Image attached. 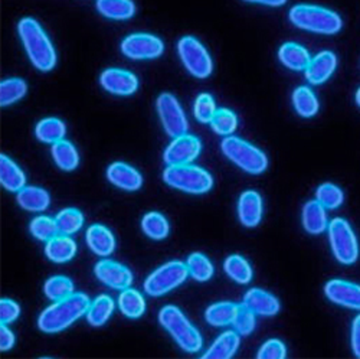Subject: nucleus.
I'll return each mask as SVG.
<instances>
[{
  "mask_svg": "<svg viewBox=\"0 0 360 359\" xmlns=\"http://www.w3.org/2000/svg\"><path fill=\"white\" fill-rule=\"evenodd\" d=\"M18 32L32 65L42 71H52L56 65V52L41 23L32 18H23L18 25Z\"/></svg>",
  "mask_w": 360,
  "mask_h": 359,
  "instance_id": "nucleus-1",
  "label": "nucleus"
},
{
  "mask_svg": "<svg viewBox=\"0 0 360 359\" xmlns=\"http://www.w3.org/2000/svg\"><path fill=\"white\" fill-rule=\"evenodd\" d=\"M89 298L84 293H72L46 308L38 319V327L44 334H58L70 327L89 309Z\"/></svg>",
  "mask_w": 360,
  "mask_h": 359,
  "instance_id": "nucleus-2",
  "label": "nucleus"
},
{
  "mask_svg": "<svg viewBox=\"0 0 360 359\" xmlns=\"http://www.w3.org/2000/svg\"><path fill=\"white\" fill-rule=\"evenodd\" d=\"M290 20L300 29L321 35H335L343 26V20L336 12L317 5L292 6Z\"/></svg>",
  "mask_w": 360,
  "mask_h": 359,
  "instance_id": "nucleus-3",
  "label": "nucleus"
},
{
  "mask_svg": "<svg viewBox=\"0 0 360 359\" xmlns=\"http://www.w3.org/2000/svg\"><path fill=\"white\" fill-rule=\"evenodd\" d=\"M159 322L185 352L195 353L200 351L202 335L179 308L173 305L165 306L159 312Z\"/></svg>",
  "mask_w": 360,
  "mask_h": 359,
  "instance_id": "nucleus-4",
  "label": "nucleus"
},
{
  "mask_svg": "<svg viewBox=\"0 0 360 359\" xmlns=\"http://www.w3.org/2000/svg\"><path fill=\"white\" fill-rule=\"evenodd\" d=\"M163 181L182 192L202 195L212 189L214 177L207 170L195 165L167 166L163 172Z\"/></svg>",
  "mask_w": 360,
  "mask_h": 359,
  "instance_id": "nucleus-5",
  "label": "nucleus"
},
{
  "mask_svg": "<svg viewBox=\"0 0 360 359\" xmlns=\"http://www.w3.org/2000/svg\"><path fill=\"white\" fill-rule=\"evenodd\" d=\"M221 149L224 155L238 168L251 175L262 173L268 166V159L259 149L243 139L228 136L222 140Z\"/></svg>",
  "mask_w": 360,
  "mask_h": 359,
  "instance_id": "nucleus-6",
  "label": "nucleus"
},
{
  "mask_svg": "<svg viewBox=\"0 0 360 359\" xmlns=\"http://www.w3.org/2000/svg\"><path fill=\"white\" fill-rule=\"evenodd\" d=\"M189 276V268L182 261H169L160 265L144 282V291L148 296H163L182 284Z\"/></svg>",
  "mask_w": 360,
  "mask_h": 359,
  "instance_id": "nucleus-7",
  "label": "nucleus"
},
{
  "mask_svg": "<svg viewBox=\"0 0 360 359\" xmlns=\"http://www.w3.org/2000/svg\"><path fill=\"white\" fill-rule=\"evenodd\" d=\"M177 52L180 59L195 78H207L214 71L212 58L207 49L193 37H184L177 44Z\"/></svg>",
  "mask_w": 360,
  "mask_h": 359,
  "instance_id": "nucleus-8",
  "label": "nucleus"
},
{
  "mask_svg": "<svg viewBox=\"0 0 360 359\" xmlns=\"http://www.w3.org/2000/svg\"><path fill=\"white\" fill-rule=\"evenodd\" d=\"M328 238L333 254L345 265L353 264L359 257L357 238L350 224L343 218H335L328 224Z\"/></svg>",
  "mask_w": 360,
  "mask_h": 359,
  "instance_id": "nucleus-9",
  "label": "nucleus"
},
{
  "mask_svg": "<svg viewBox=\"0 0 360 359\" xmlns=\"http://www.w3.org/2000/svg\"><path fill=\"white\" fill-rule=\"evenodd\" d=\"M158 114L165 132L172 137H179L188 132V118L179 100L170 93H162L156 101Z\"/></svg>",
  "mask_w": 360,
  "mask_h": 359,
  "instance_id": "nucleus-10",
  "label": "nucleus"
},
{
  "mask_svg": "<svg viewBox=\"0 0 360 359\" xmlns=\"http://www.w3.org/2000/svg\"><path fill=\"white\" fill-rule=\"evenodd\" d=\"M163 51V41L152 34H131L122 42V52L134 61L159 58Z\"/></svg>",
  "mask_w": 360,
  "mask_h": 359,
  "instance_id": "nucleus-11",
  "label": "nucleus"
},
{
  "mask_svg": "<svg viewBox=\"0 0 360 359\" xmlns=\"http://www.w3.org/2000/svg\"><path fill=\"white\" fill-rule=\"evenodd\" d=\"M202 143L196 136L182 134L174 137L165 151V163L167 166L191 165L200 153Z\"/></svg>",
  "mask_w": 360,
  "mask_h": 359,
  "instance_id": "nucleus-12",
  "label": "nucleus"
},
{
  "mask_svg": "<svg viewBox=\"0 0 360 359\" xmlns=\"http://www.w3.org/2000/svg\"><path fill=\"white\" fill-rule=\"evenodd\" d=\"M94 272L97 279L111 289L124 290L129 289L133 283V273L130 272V268L112 260L98 261Z\"/></svg>",
  "mask_w": 360,
  "mask_h": 359,
  "instance_id": "nucleus-13",
  "label": "nucleus"
},
{
  "mask_svg": "<svg viewBox=\"0 0 360 359\" xmlns=\"http://www.w3.org/2000/svg\"><path fill=\"white\" fill-rule=\"evenodd\" d=\"M100 84L105 92L122 97L134 94L139 88L137 77L130 71L120 68L104 70L100 77Z\"/></svg>",
  "mask_w": 360,
  "mask_h": 359,
  "instance_id": "nucleus-14",
  "label": "nucleus"
},
{
  "mask_svg": "<svg viewBox=\"0 0 360 359\" xmlns=\"http://www.w3.org/2000/svg\"><path fill=\"white\" fill-rule=\"evenodd\" d=\"M324 293L336 305L360 310V286L346 280H330L324 286Z\"/></svg>",
  "mask_w": 360,
  "mask_h": 359,
  "instance_id": "nucleus-15",
  "label": "nucleus"
},
{
  "mask_svg": "<svg viewBox=\"0 0 360 359\" xmlns=\"http://www.w3.org/2000/svg\"><path fill=\"white\" fill-rule=\"evenodd\" d=\"M107 179L117 188L129 192L137 191L143 185V177L140 172L124 162L111 163L107 169Z\"/></svg>",
  "mask_w": 360,
  "mask_h": 359,
  "instance_id": "nucleus-16",
  "label": "nucleus"
},
{
  "mask_svg": "<svg viewBox=\"0 0 360 359\" xmlns=\"http://www.w3.org/2000/svg\"><path fill=\"white\" fill-rule=\"evenodd\" d=\"M336 67L338 56L332 51H321L311 58L309 67L306 68V78L310 81V84L320 85L332 77Z\"/></svg>",
  "mask_w": 360,
  "mask_h": 359,
  "instance_id": "nucleus-17",
  "label": "nucleus"
},
{
  "mask_svg": "<svg viewBox=\"0 0 360 359\" xmlns=\"http://www.w3.org/2000/svg\"><path fill=\"white\" fill-rule=\"evenodd\" d=\"M238 217L247 228H255L262 218V198L255 191H245L238 201Z\"/></svg>",
  "mask_w": 360,
  "mask_h": 359,
  "instance_id": "nucleus-18",
  "label": "nucleus"
},
{
  "mask_svg": "<svg viewBox=\"0 0 360 359\" xmlns=\"http://www.w3.org/2000/svg\"><path fill=\"white\" fill-rule=\"evenodd\" d=\"M243 305L259 316H276L280 312L278 298L262 289L248 290L244 294Z\"/></svg>",
  "mask_w": 360,
  "mask_h": 359,
  "instance_id": "nucleus-19",
  "label": "nucleus"
},
{
  "mask_svg": "<svg viewBox=\"0 0 360 359\" xmlns=\"http://www.w3.org/2000/svg\"><path fill=\"white\" fill-rule=\"evenodd\" d=\"M86 244L94 254L107 257L115 250V238L107 227L94 224L86 229Z\"/></svg>",
  "mask_w": 360,
  "mask_h": 359,
  "instance_id": "nucleus-20",
  "label": "nucleus"
},
{
  "mask_svg": "<svg viewBox=\"0 0 360 359\" xmlns=\"http://www.w3.org/2000/svg\"><path fill=\"white\" fill-rule=\"evenodd\" d=\"M77 253V244L70 235L59 234L46 241L45 254L46 257L56 264H63L74 258Z\"/></svg>",
  "mask_w": 360,
  "mask_h": 359,
  "instance_id": "nucleus-21",
  "label": "nucleus"
},
{
  "mask_svg": "<svg viewBox=\"0 0 360 359\" xmlns=\"http://www.w3.org/2000/svg\"><path fill=\"white\" fill-rule=\"evenodd\" d=\"M278 58L284 67L292 71H303L309 67L311 58L309 51L294 42L284 44L278 51Z\"/></svg>",
  "mask_w": 360,
  "mask_h": 359,
  "instance_id": "nucleus-22",
  "label": "nucleus"
},
{
  "mask_svg": "<svg viewBox=\"0 0 360 359\" xmlns=\"http://www.w3.org/2000/svg\"><path fill=\"white\" fill-rule=\"evenodd\" d=\"M0 182L9 192H19L26 187V176L23 170L8 156H0Z\"/></svg>",
  "mask_w": 360,
  "mask_h": 359,
  "instance_id": "nucleus-23",
  "label": "nucleus"
},
{
  "mask_svg": "<svg viewBox=\"0 0 360 359\" xmlns=\"http://www.w3.org/2000/svg\"><path fill=\"white\" fill-rule=\"evenodd\" d=\"M16 201L29 213H42L48 209L51 203V196L44 188L38 187H25L16 195Z\"/></svg>",
  "mask_w": 360,
  "mask_h": 359,
  "instance_id": "nucleus-24",
  "label": "nucleus"
},
{
  "mask_svg": "<svg viewBox=\"0 0 360 359\" xmlns=\"http://www.w3.org/2000/svg\"><path fill=\"white\" fill-rule=\"evenodd\" d=\"M303 227L309 234L317 235L327 229L326 208L316 199L310 201L303 208Z\"/></svg>",
  "mask_w": 360,
  "mask_h": 359,
  "instance_id": "nucleus-25",
  "label": "nucleus"
},
{
  "mask_svg": "<svg viewBox=\"0 0 360 359\" xmlns=\"http://www.w3.org/2000/svg\"><path fill=\"white\" fill-rule=\"evenodd\" d=\"M239 335L233 331H226L214 342V345L209 348L202 358L205 359H229L232 358L239 346Z\"/></svg>",
  "mask_w": 360,
  "mask_h": 359,
  "instance_id": "nucleus-26",
  "label": "nucleus"
},
{
  "mask_svg": "<svg viewBox=\"0 0 360 359\" xmlns=\"http://www.w3.org/2000/svg\"><path fill=\"white\" fill-rule=\"evenodd\" d=\"M51 153L56 166L65 172H72L79 165V155H78L77 147L65 139L58 143H53Z\"/></svg>",
  "mask_w": 360,
  "mask_h": 359,
  "instance_id": "nucleus-27",
  "label": "nucleus"
},
{
  "mask_svg": "<svg viewBox=\"0 0 360 359\" xmlns=\"http://www.w3.org/2000/svg\"><path fill=\"white\" fill-rule=\"evenodd\" d=\"M96 6L103 16L112 20H127L136 13L133 0H97Z\"/></svg>",
  "mask_w": 360,
  "mask_h": 359,
  "instance_id": "nucleus-28",
  "label": "nucleus"
},
{
  "mask_svg": "<svg viewBox=\"0 0 360 359\" xmlns=\"http://www.w3.org/2000/svg\"><path fill=\"white\" fill-rule=\"evenodd\" d=\"M65 133H67V127L64 122L56 117H48L41 120L35 129V134L38 140L48 144H53L64 140Z\"/></svg>",
  "mask_w": 360,
  "mask_h": 359,
  "instance_id": "nucleus-29",
  "label": "nucleus"
},
{
  "mask_svg": "<svg viewBox=\"0 0 360 359\" xmlns=\"http://www.w3.org/2000/svg\"><path fill=\"white\" fill-rule=\"evenodd\" d=\"M239 305H235L232 302H219L215 305H211L205 312V319L209 325L221 327L232 325L235 320V316L238 313Z\"/></svg>",
  "mask_w": 360,
  "mask_h": 359,
  "instance_id": "nucleus-30",
  "label": "nucleus"
},
{
  "mask_svg": "<svg viewBox=\"0 0 360 359\" xmlns=\"http://www.w3.org/2000/svg\"><path fill=\"white\" fill-rule=\"evenodd\" d=\"M118 308L124 316L137 319L146 312L144 297L136 289H124L118 296Z\"/></svg>",
  "mask_w": 360,
  "mask_h": 359,
  "instance_id": "nucleus-31",
  "label": "nucleus"
},
{
  "mask_svg": "<svg viewBox=\"0 0 360 359\" xmlns=\"http://www.w3.org/2000/svg\"><path fill=\"white\" fill-rule=\"evenodd\" d=\"M112 312H114L112 298L107 294H100L96 301L89 305V309L86 312V320L91 326L100 327L107 323Z\"/></svg>",
  "mask_w": 360,
  "mask_h": 359,
  "instance_id": "nucleus-32",
  "label": "nucleus"
},
{
  "mask_svg": "<svg viewBox=\"0 0 360 359\" xmlns=\"http://www.w3.org/2000/svg\"><path fill=\"white\" fill-rule=\"evenodd\" d=\"M292 104L295 111L306 118H310L319 111V100L311 89L306 85H302L294 89L292 93Z\"/></svg>",
  "mask_w": 360,
  "mask_h": 359,
  "instance_id": "nucleus-33",
  "label": "nucleus"
},
{
  "mask_svg": "<svg viewBox=\"0 0 360 359\" xmlns=\"http://www.w3.org/2000/svg\"><path fill=\"white\" fill-rule=\"evenodd\" d=\"M224 270L228 277L239 284H248L252 279V268L250 263L239 254H232L225 260Z\"/></svg>",
  "mask_w": 360,
  "mask_h": 359,
  "instance_id": "nucleus-34",
  "label": "nucleus"
},
{
  "mask_svg": "<svg viewBox=\"0 0 360 359\" xmlns=\"http://www.w3.org/2000/svg\"><path fill=\"white\" fill-rule=\"evenodd\" d=\"M141 228L144 231V234L156 239V241H160V239H165L169 235L170 227L169 222L166 220L165 215H162L160 213H148L143 217L141 220Z\"/></svg>",
  "mask_w": 360,
  "mask_h": 359,
  "instance_id": "nucleus-35",
  "label": "nucleus"
},
{
  "mask_svg": "<svg viewBox=\"0 0 360 359\" xmlns=\"http://www.w3.org/2000/svg\"><path fill=\"white\" fill-rule=\"evenodd\" d=\"M27 92V84L20 78H9L0 84V104L2 107L12 106L25 97Z\"/></svg>",
  "mask_w": 360,
  "mask_h": 359,
  "instance_id": "nucleus-36",
  "label": "nucleus"
},
{
  "mask_svg": "<svg viewBox=\"0 0 360 359\" xmlns=\"http://www.w3.org/2000/svg\"><path fill=\"white\" fill-rule=\"evenodd\" d=\"M58 232L64 235H72L78 232L84 225V215L75 208H65L64 211L55 217Z\"/></svg>",
  "mask_w": 360,
  "mask_h": 359,
  "instance_id": "nucleus-37",
  "label": "nucleus"
},
{
  "mask_svg": "<svg viewBox=\"0 0 360 359\" xmlns=\"http://www.w3.org/2000/svg\"><path fill=\"white\" fill-rule=\"evenodd\" d=\"M186 265L189 268V275L196 282H207L214 276V264L206 256L200 253H193L189 256Z\"/></svg>",
  "mask_w": 360,
  "mask_h": 359,
  "instance_id": "nucleus-38",
  "label": "nucleus"
},
{
  "mask_svg": "<svg viewBox=\"0 0 360 359\" xmlns=\"http://www.w3.org/2000/svg\"><path fill=\"white\" fill-rule=\"evenodd\" d=\"M44 291L49 301L58 302L74 293V283L68 277L55 276L46 280L44 286Z\"/></svg>",
  "mask_w": 360,
  "mask_h": 359,
  "instance_id": "nucleus-39",
  "label": "nucleus"
},
{
  "mask_svg": "<svg viewBox=\"0 0 360 359\" xmlns=\"http://www.w3.org/2000/svg\"><path fill=\"white\" fill-rule=\"evenodd\" d=\"M212 130L219 136H231L238 127V117L229 108H219L211 122Z\"/></svg>",
  "mask_w": 360,
  "mask_h": 359,
  "instance_id": "nucleus-40",
  "label": "nucleus"
},
{
  "mask_svg": "<svg viewBox=\"0 0 360 359\" xmlns=\"http://www.w3.org/2000/svg\"><path fill=\"white\" fill-rule=\"evenodd\" d=\"M29 231H31V234L37 239H39V241H45V243L59 234L55 218H51L46 215L34 218L31 221V225H29Z\"/></svg>",
  "mask_w": 360,
  "mask_h": 359,
  "instance_id": "nucleus-41",
  "label": "nucleus"
},
{
  "mask_svg": "<svg viewBox=\"0 0 360 359\" xmlns=\"http://www.w3.org/2000/svg\"><path fill=\"white\" fill-rule=\"evenodd\" d=\"M316 199L326 209H336L343 203L345 195L339 187L333 184H323L316 191Z\"/></svg>",
  "mask_w": 360,
  "mask_h": 359,
  "instance_id": "nucleus-42",
  "label": "nucleus"
},
{
  "mask_svg": "<svg viewBox=\"0 0 360 359\" xmlns=\"http://www.w3.org/2000/svg\"><path fill=\"white\" fill-rule=\"evenodd\" d=\"M217 111H218L217 104L211 94L202 93L198 96L195 106H193V114H195L198 122H200L203 125H211Z\"/></svg>",
  "mask_w": 360,
  "mask_h": 359,
  "instance_id": "nucleus-43",
  "label": "nucleus"
},
{
  "mask_svg": "<svg viewBox=\"0 0 360 359\" xmlns=\"http://www.w3.org/2000/svg\"><path fill=\"white\" fill-rule=\"evenodd\" d=\"M232 325L239 335L248 336L255 329V313L251 309H248L245 305H239L238 313Z\"/></svg>",
  "mask_w": 360,
  "mask_h": 359,
  "instance_id": "nucleus-44",
  "label": "nucleus"
},
{
  "mask_svg": "<svg viewBox=\"0 0 360 359\" xmlns=\"http://www.w3.org/2000/svg\"><path fill=\"white\" fill-rule=\"evenodd\" d=\"M287 355L285 345L278 339L266 341L258 351V358L261 359H283Z\"/></svg>",
  "mask_w": 360,
  "mask_h": 359,
  "instance_id": "nucleus-45",
  "label": "nucleus"
},
{
  "mask_svg": "<svg viewBox=\"0 0 360 359\" xmlns=\"http://www.w3.org/2000/svg\"><path fill=\"white\" fill-rule=\"evenodd\" d=\"M20 315V306L11 301V298H2L0 301V320L4 325H9L15 322Z\"/></svg>",
  "mask_w": 360,
  "mask_h": 359,
  "instance_id": "nucleus-46",
  "label": "nucleus"
},
{
  "mask_svg": "<svg viewBox=\"0 0 360 359\" xmlns=\"http://www.w3.org/2000/svg\"><path fill=\"white\" fill-rule=\"evenodd\" d=\"M13 345H15L13 332L6 325L2 323V326H0V349L6 352V351H11L13 348Z\"/></svg>",
  "mask_w": 360,
  "mask_h": 359,
  "instance_id": "nucleus-47",
  "label": "nucleus"
},
{
  "mask_svg": "<svg viewBox=\"0 0 360 359\" xmlns=\"http://www.w3.org/2000/svg\"><path fill=\"white\" fill-rule=\"evenodd\" d=\"M352 349L353 353L360 358V315H357L353 320L352 327Z\"/></svg>",
  "mask_w": 360,
  "mask_h": 359,
  "instance_id": "nucleus-48",
  "label": "nucleus"
},
{
  "mask_svg": "<svg viewBox=\"0 0 360 359\" xmlns=\"http://www.w3.org/2000/svg\"><path fill=\"white\" fill-rule=\"evenodd\" d=\"M287 4V0H261V5L265 6H273V8H278Z\"/></svg>",
  "mask_w": 360,
  "mask_h": 359,
  "instance_id": "nucleus-49",
  "label": "nucleus"
},
{
  "mask_svg": "<svg viewBox=\"0 0 360 359\" xmlns=\"http://www.w3.org/2000/svg\"><path fill=\"white\" fill-rule=\"evenodd\" d=\"M356 103H357L359 107H360V88L357 89V93H356Z\"/></svg>",
  "mask_w": 360,
  "mask_h": 359,
  "instance_id": "nucleus-50",
  "label": "nucleus"
},
{
  "mask_svg": "<svg viewBox=\"0 0 360 359\" xmlns=\"http://www.w3.org/2000/svg\"><path fill=\"white\" fill-rule=\"evenodd\" d=\"M245 2H250V4H261V0H245Z\"/></svg>",
  "mask_w": 360,
  "mask_h": 359,
  "instance_id": "nucleus-51",
  "label": "nucleus"
}]
</instances>
